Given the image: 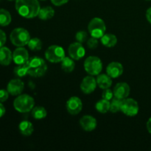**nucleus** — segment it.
Listing matches in <instances>:
<instances>
[{
  "mask_svg": "<svg viewBox=\"0 0 151 151\" xmlns=\"http://www.w3.org/2000/svg\"><path fill=\"white\" fill-rule=\"evenodd\" d=\"M15 6L19 14L25 19L38 16L41 9L38 0H16Z\"/></svg>",
  "mask_w": 151,
  "mask_h": 151,
  "instance_id": "f257e3e1",
  "label": "nucleus"
},
{
  "mask_svg": "<svg viewBox=\"0 0 151 151\" xmlns=\"http://www.w3.org/2000/svg\"><path fill=\"white\" fill-rule=\"evenodd\" d=\"M28 66V75L33 78H40L45 75L47 71V65L41 58L38 56L29 58L27 62Z\"/></svg>",
  "mask_w": 151,
  "mask_h": 151,
  "instance_id": "f03ea898",
  "label": "nucleus"
},
{
  "mask_svg": "<svg viewBox=\"0 0 151 151\" xmlns=\"http://www.w3.org/2000/svg\"><path fill=\"white\" fill-rule=\"evenodd\" d=\"M35 106V100L28 94H20L13 102L14 109L20 113H27Z\"/></svg>",
  "mask_w": 151,
  "mask_h": 151,
  "instance_id": "7ed1b4c3",
  "label": "nucleus"
},
{
  "mask_svg": "<svg viewBox=\"0 0 151 151\" xmlns=\"http://www.w3.org/2000/svg\"><path fill=\"white\" fill-rule=\"evenodd\" d=\"M10 39L12 44L16 47H24L27 45L30 40V35L29 32L24 28H16L10 33Z\"/></svg>",
  "mask_w": 151,
  "mask_h": 151,
  "instance_id": "20e7f679",
  "label": "nucleus"
},
{
  "mask_svg": "<svg viewBox=\"0 0 151 151\" xmlns=\"http://www.w3.org/2000/svg\"><path fill=\"white\" fill-rule=\"evenodd\" d=\"M84 69L88 75H98L103 69V63L97 56H89L84 62Z\"/></svg>",
  "mask_w": 151,
  "mask_h": 151,
  "instance_id": "39448f33",
  "label": "nucleus"
},
{
  "mask_svg": "<svg viewBox=\"0 0 151 151\" xmlns=\"http://www.w3.org/2000/svg\"><path fill=\"white\" fill-rule=\"evenodd\" d=\"M88 29L91 37L100 38L106 32V26L103 19L100 18H94L90 21Z\"/></svg>",
  "mask_w": 151,
  "mask_h": 151,
  "instance_id": "423d86ee",
  "label": "nucleus"
},
{
  "mask_svg": "<svg viewBox=\"0 0 151 151\" xmlns=\"http://www.w3.org/2000/svg\"><path fill=\"white\" fill-rule=\"evenodd\" d=\"M65 57L64 50L58 45L50 46L45 52V58L51 63L61 62Z\"/></svg>",
  "mask_w": 151,
  "mask_h": 151,
  "instance_id": "0eeeda50",
  "label": "nucleus"
},
{
  "mask_svg": "<svg viewBox=\"0 0 151 151\" xmlns=\"http://www.w3.org/2000/svg\"><path fill=\"white\" fill-rule=\"evenodd\" d=\"M121 111L128 116H134L139 112L138 103L132 98H125L122 102Z\"/></svg>",
  "mask_w": 151,
  "mask_h": 151,
  "instance_id": "6e6552de",
  "label": "nucleus"
},
{
  "mask_svg": "<svg viewBox=\"0 0 151 151\" xmlns=\"http://www.w3.org/2000/svg\"><path fill=\"white\" fill-rule=\"evenodd\" d=\"M68 52L70 58L76 60L83 58L86 54L85 49L82 44L80 42H75L71 44L68 48Z\"/></svg>",
  "mask_w": 151,
  "mask_h": 151,
  "instance_id": "1a4fd4ad",
  "label": "nucleus"
},
{
  "mask_svg": "<svg viewBox=\"0 0 151 151\" xmlns=\"http://www.w3.org/2000/svg\"><path fill=\"white\" fill-rule=\"evenodd\" d=\"M83 109V103L78 97H72L66 102V109L69 114L72 115L78 114Z\"/></svg>",
  "mask_w": 151,
  "mask_h": 151,
  "instance_id": "9d476101",
  "label": "nucleus"
},
{
  "mask_svg": "<svg viewBox=\"0 0 151 151\" xmlns=\"http://www.w3.org/2000/svg\"><path fill=\"white\" fill-rule=\"evenodd\" d=\"M13 60L17 65L26 63L29 60V53L23 47H19L13 53Z\"/></svg>",
  "mask_w": 151,
  "mask_h": 151,
  "instance_id": "9b49d317",
  "label": "nucleus"
},
{
  "mask_svg": "<svg viewBox=\"0 0 151 151\" xmlns=\"http://www.w3.org/2000/svg\"><path fill=\"white\" fill-rule=\"evenodd\" d=\"M97 80L94 79L92 75L86 76L83 78L81 84V89L84 94H91L95 90L97 87Z\"/></svg>",
  "mask_w": 151,
  "mask_h": 151,
  "instance_id": "f8f14e48",
  "label": "nucleus"
},
{
  "mask_svg": "<svg viewBox=\"0 0 151 151\" xmlns=\"http://www.w3.org/2000/svg\"><path fill=\"white\" fill-rule=\"evenodd\" d=\"M24 88V84L20 79L11 80L8 83L7 90L9 94L13 96L20 95Z\"/></svg>",
  "mask_w": 151,
  "mask_h": 151,
  "instance_id": "ddd939ff",
  "label": "nucleus"
},
{
  "mask_svg": "<svg viewBox=\"0 0 151 151\" xmlns=\"http://www.w3.org/2000/svg\"><path fill=\"white\" fill-rule=\"evenodd\" d=\"M130 86L126 83H119L115 86L113 90L114 96L116 98L124 99L127 98L130 94Z\"/></svg>",
  "mask_w": 151,
  "mask_h": 151,
  "instance_id": "4468645a",
  "label": "nucleus"
},
{
  "mask_svg": "<svg viewBox=\"0 0 151 151\" xmlns=\"http://www.w3.org/2000/svg\"><path fill=\"white\" fill-rule=\"evenodd\" d=\"M106 73L111 78H119L123 73V66L119 62H111L106 68Z\"/></svg>",
  "mask_w": 151,
  "mask_h": 151,
  "instance_id": "2eb2a0df",
  "label": "nucleus"
},
{
  "mask_svg": "<svg viewBox=\"0 0 151 151\" xmlns=\"http://www.w3.org/2000/svg\"><path fill=\"white\" fill-rule=\"evenodd\" d=\"M81 128L86 131H92L97 127V120L91 115H85L80 119Z\"/></svg>",
  "mask_w": 151,
  "mask_h": 151,
  "instance_id": "dca6fc26",
  "label": "nucleus"
},
{
  "mask_svg": "<svg viewBox=\"0 0 151 151\" xmlns=\"http://www.w3.org/2000/svg\"><path fill=\"white\" fill-rule=\"evenodd\" d=\"M13 60V54L10 49L2 47L0 48V64L2 66H8Z\"/></svg>",
  "mask_w": 151,
  "mask_h": 151,
  "instance_id": "f3484780",
  "label": "nucleus"
},
{
  "mask_svg": "<svg viewBox=\"0 0 151 151\" xmlns=\"http://www.w3.org/2000/svg\"><path fill=\"white\" fill-rule=\"evenodd\" d=\"M97 86L102 89L109 88L112 85L111 78L106 74H99L97 78Z\"/></svg>",
  "mask_w": 151,
  "mask_h": 151,
  "instance_id": "a211bd4d",
  "label": "nucleus"
},
{
  "mask_svg": "<svg viewBox=\"0 0 151 151\" xmlns=\"http://www.w3.org/2000/svg\"><path fill=\"white\" fill-rule=\"evenodd\" d=\"M101 43L106 47H113L117 43V38L114 34H104L101 37Z\"/></svg>",
  "mask_w": 151,
  "mask_h": 151,
  "instance_id": "6ab92c4d",
  "label": "nucleus"
},
{
  "mask_svg": "<svg viewBox=\"0 0 151 151\" xmlns=\"http://www.w3.org/2000/svg\"><path fill=\"white\" fill-rule=\"evenodd\" d=\"M20 133L23 136H30L34 131V128L32 124L29 121H22L19 125Z\"/></svg>",
  "mask_w": 151,
  "mask_h": 151,
  "instance_id": "aec40b11",
  "label": "nucleus"
},
{
  "mask_svg": "<svg viewBox=\"0 0 151 151\" xmlns=\"http://www.w3.org/2000/svg\"><path fill=\"white\" fill-rule=\"evenodd\" d=\"M54 9L50 6H47V7H44L40 9L38 16L41 20H48V19H52L54 16Z\"/></svg>",
  "mask_w": 151,
  "mask_h": 151,
  "instance_id": "412c9836",
  "label": "nucleus"
},
{
  "mask_svg": "<svg viewBox=\"0 0 151 151\" xmlns=\"http://www.w3.org/2000/svg\"><path fill=\"white\" fill-rule=\"evenodd\" d=\"M75 63L72 58L65 57L61 61V68L65 72H72L74 70Z\"/></svg>",
  "mask_w": 151,
  "mask_h": 151,
  "instance_id": "4be33fe9",
  "label": "nucleus"
},
{
  "mask_svg": "<svg viewBox=\"0 0 151 151\" xmlns=\"http://www.w3.org/2000/svg\"><path fill=\"white\" fill-rule=\"evenodd\" d=\"M11 15L5 9H0V26L5 27L10 24Z\"/></svg>",
  "mask_w": 151,
  "mask_h": 151,
  "instance_id": "5701e85b",
  "label": "nucleus"
},
{
  "mask_svg": "<svg viewBox=\"0 0 151 151\" xmlns=\"http://www.w3.org/2000/svg\"><path fill=\"white\" fill-rule=\"evenodd\" d=\"M95 108L97 111L100 113H106L110 110V101L105 100V99H102L96 103Z\"/></svg>",
  "mask_w": 151,
  "mask_h": 151,
  "instance_id": "b1692460",
  "label": "nucleus"
},
{
  "mask_svg": "<svg viewBox=\"0 0 151 151\" xmlns=\"http://www.w3.org/2000/svg\"><path fill=\"white\" fill-rule=\"evenodd\" d=\"M47 110L42 106H36L32 109V116L34 119H41L47 116Z\"/></svg>",
  "mask_w": 151,
  "mask_h": 151,
  "instance_id": "393cba45",
  "label": "nucleus"
},
{
  "mask_svg": "<svg viewBox=\"0 0 151 151\" xmlns=\"http://www.w3.org/2000/svg\"><path fill=\"white\" fill-rule=\"evenodd\" d=\"M14 72L15 75L19 78H22V77L26 76L28 75V66L27 63H24V64L18 65L17 66L14 68Z\"/></svg>",
  "mask_w": 151,
  "mask_h": 151,
  "instance_id": "a878e982",
  "label": "nucleus"
},
{
  "mask_svg": "<svg viewBox=\"0 0 151 151\" xmlns=\"http://www.w3.org/2000/svg\"><path fill=\"white\" fill-rule=\"evenodd\" d=\"M122 102L123 100L122 99L116 98L114 97L110 102V111L112 113H116L118 111H121V108H122Z\"/></svg>",
  "mask_w": 151,
  "mask_h": 151,
  "instance_id": "bb28decb",
  "label": "nucleus"
},
{
  "mask_svg": "<svg viewBox=\"0 0 151 151\" xmlns=\"http://www.w3.org/2000/svg\"><path fill=\"white\" fill-rule=\"evenodd\" d=\"M27 46L29 50L32 51H38L42 48V41L38 38H30Z\"/></svg>",
  "mask_w": 151,
  "mask_h": 151,
  "instance_id": "cd10ccee",
  "label": "nucleus"
},
{
  "mask_svg": "<svg viewBox=\"0 0 151 151\" xmlns=\"http://www.w3.org/2000/svg\"><path fill=\"white\" fill-rule=\"evenodd\" d=\"M75 38H76V40L78 41V42L80 43H83L85 42L87 40V38H88V34L86 31L81 30L79 31L76 33V35H75Z\"/></svg>",
  "mask_w": 151,
  "mask_h": 151,
  "instance_id": "c85d7f7f",
  "label": "nucleus"
},
{
  "mask_svg": "<svg viewBox=\"0 0 151 151\" xmlns=\"http://www.w3.org/2000/svg\"><path fill=\"white\" fill-rule=\"evenodd\" d=\"M97 46H98V40L97 38L91 37L87 41V47L89 49L94 50V49L97 48Z\"/></svg>",
  "mask_w": 151,
  "mask_h": 151,
  "instance_id": "c756f323",
  "label": "nucleus"
},
{
  "mask_svg": "<svg viewBox=\"0 0 151 151\" xmlns=\"http://www.w3.org/2000/svg\"><path fill=\"white\" fill-rule=\"evenodd\" d=\"M113 96H114V92L113 91H111L109 88H106L104 89V91H103V94H102V97L103 99H105L106 100H111L113 99Z\"/></svg>",
  "mask_w": 151,
  "mask_h": 151,
  "instance_id": "7c9ffc66",
  "label": "nucleus"
},
{
  "mask_svg": "<svg viewBox=\"0 0 151 151\" xmlns=\"http://www.w3.org/2000/svg\"><path fill=\"white\" fill-rule=\"evenodd\" d=\"M9 92L7 90L0 89V103L5 102L8 99Z\"/></svg>",
  "mask_w": 151,
  "mask_h": 151,
  "instance_id": "2f4dec72",
  "label": "nucleus"
},
{
  "mask_svg": "<svg viewBox=\"0 0 151 151\" xmlns=\"http://www.w3.org/2000/svg\"><path fill=\"white\" fill-rule=\"evenodd\" d=\"M6 39H7V37H6L5 32L0 29V48L4 45L6 42Z\"/></svg>",
  "mask_w": 151,
  "mask_h": 151,
  "instance_id": "473e14b6",
  "label": "nucleus"
},
{
  "mask_svg": "<svg viewBox=\"0 0 151 151\" xmlns=\"http://www.w3.org/2000/svg\"><path fill=\"white\" fill-rule=\"evenodd\" d=\"M52 3L55 6H61L69 1V0H51Z\"/></svg>",
  "mask_w": 151,
  "mask_h": 151,
  "instance_id": "72a5a7b5",
  "label": "nucleus"
},
{
  "mask_svg": "<svg viewBox=\"0 0 151 151\" xmlns=\"http://www.w3.org/2000/svg\"><path fill=\"white\" fill-rule=\"evenodd\" d=\"M5 108L3 106V104H1V103H0V118L4 116V114H5Z\"/></svg>",
  "mask_w": 151,
  "mask_h": 151,
  "instance_id": "f704fd0d",
  "label": "nucleus"
},
{
  "mask_svg": "<svg viewBox=\"0 0 151 151\" xmlns=\"http://www.w3.org/2000/svg\"><path fill=\"white\" fill-rule=\"evenodd\" d=\"M146 18H147L149 23L151 24V7L147 9V12H146Z\"/></svg>",
  "mask_w": 151,
  "mask_h": 151,
  "instance_id": "c9c22d12",
  "label": "nucleus"
},
{
  "mask_svg": "<svg viewBox=\"0 0 151 151\" xmlns=\"http://www.w3.org/2000/svg\"><path fill=\"white\" fill-rule=\"evenodd\" d=\"M146 126H147V131H148V132L150 133V134H151V117L147 122V125H146Z\"/></svg>",
  "mask_w": 151,
  "mask_h": 151,
  "instance_id": "e433bc0d",
  "label": "nucleus"
},
{
  "mask_svg": "<svg viewBox=\"0 0 151 151\" xmlns=\"http://www.w3.org/2000/svg\"><path fill=\"white\" fill-rule=\"evenodd\" d=\"M9 1H13V0H9Z\"/></svg>",
  "mask_w": 151,
  "mask_h": 151,
  "instance_id": "4c0bfd02",
  "label": "nucleus"
},
{
  "mask_svg": "<svg viewBox=\"0 0 151 151\" xmlns=\"http://www.w3.org/2000/svg\"><path fill=\"white\" fill-rule=\"evenodd\" d=\"M147 1H150V0H147Z\"/></svg>",
  "mask_w": 151,
  "mask_h": 151,
  "instance_id": "58836bf2",
  "label": "nucleus"
},
{
  "mask_svg": "<svg viewBox=\"0 0 151 151\" xmlns=\"http://www.w3.org/2000/svg\"><path fill=\"white\" fill-rule=\"evenodd\" d=\"M42 1H44V0H42Z\"/></svg>",
  "mask_w": 151,
  "mask_h": 151,
  "instance_id": "ea45409f",
  "label": "nucleus"
}]
</instances>
